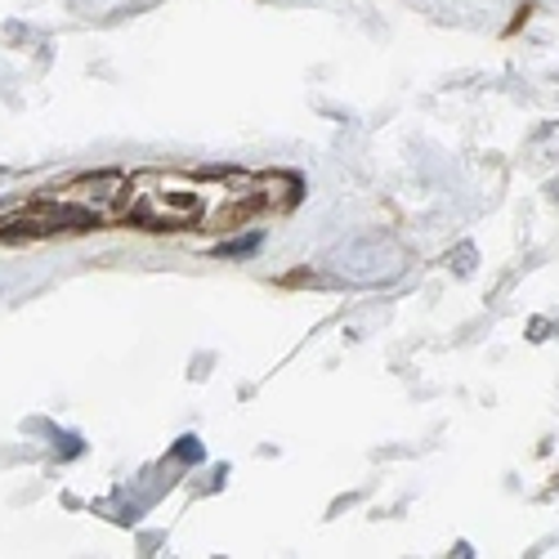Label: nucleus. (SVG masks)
Masks as SVG:
<instances>
[{
	"instance_id": "obj_1",
	"label": "nucleus",
	"mask_w": 559,
	"mask_h": 559,
	"mask_svg": "<svg viewBox=\"0 0 559 559\" xmlns=\"http://www.w3.org/2000/svg\"><path fill=\"white\" fill-rule=\"evenodd\" d=\"M300 202L296 175L251 170H126L117 224L144 233H238Z\"/></svg>"
}]
</instances>
